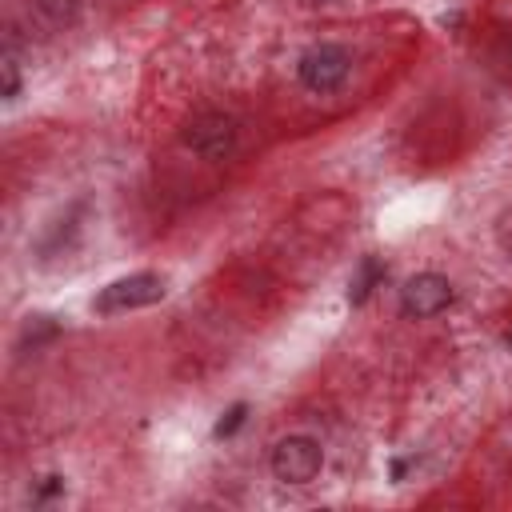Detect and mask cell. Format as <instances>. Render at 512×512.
<instances>
[{
  "mask_svg": "<svg viewBox=\"0 0 512 512\" xmlns=\"http://www.w3.org/2000/svg\"><path fill=\"white\" fill-rule=\"evenodd\" d=\"M168 292V280L160 272H128L108 280L96 296H92V312L100 316H120V312H136L148 304H160Z\"/></svg>",
  "mask_w": 512,
  "mask_h": 512,
  "instance_id": "6da1fadb",
  "label": "cell"
},
{
  "mask_svg": "<svg viewBox=\"0 0 512 512\" xmlns=\"http://www.w3.org/2000/svg\"><path fill=\"white\" fill-rule=\"evenodd\" d=\"M236 140H240V124L228 116V112H200L192 116L184 128H180V144L200 156V160H228L236 152Z\"/></svg>",
  "mask_w": 512,
  "mask_h": 512,
  "instance_id": "7a4b0ae2",
  "label": "cell"
},
{
  "mask_svg": "<svg viewBox=\"0 0 512 512\" xmlns=\"http://www.w3.org/2000/svg\"><path fill=\"white\" fill-rule=\"evenodd\" d=\"M268 468H272V476L280 480V484H292V488H304V484H312L316 476H320V468H324V448H320V440H312V436H284V440H276V448H272V456H268Z\"/></svg>",
  "mask_w": 512,
  "mask_h": 512,
  "instance_id": "3957f363",
  "label": "cell"
},
{
  "mask_svg": "<svg viewBox=\"0 0 512 512\" xmlns=\"http://www.w3.org/2000/svg\"><path fill=\"white\" fill-rule=\"evenodd\" d=\"M348 72H352V52L344 48V44H336V40H320V44H312L300 60H296V76H300V84L308 88V92H336L344 80H348Z\"/></svg>",
  "mask_w": 512,
  "mask_h": 512,
  "instance_id": "277c9868",
  "label": "cell"
},
{
  "mask_svg": "<svg viewBox=\"0 0 512 512\" xmlns=\"http://www.w3.org/2000/svg\"><path fill=\"white\" fill-rule=\"evenodd\" d=\"M452 300H456V288L440 272H416L400 288V312L412 316V320H432V316L448 312Z\"/></svg>",
  "mask_w": 512,
  "mask_h": 512,
  "instance_id": "5b68a950",
  "label": "cell"
},
{
  "mask_svg": "<svg viewBox=\"0 0 512 512\" xmlns=\"http://www.w3.org/2000/svg\"><path fill=\"white\" fill-rule=\"evenodd\" d=\"M24 12L44 32H64L80 20V0H24Z\"/></svg>",
  "mask_w": 512,
  "mask_h": 512,
  "instance_id": "8992f818",
  "label": "cell"
},
{
  "mask_svg": "<svg viewBox=\"0 0 512 512\" xmlns=\"http://www.w3.org/2000/svg\"><path fill=\"white\" fill-rule=\"evenodd\" d=\"M384 276H388V268L376 260V256H364L360 264H356V272H352V284H348V304L352 308H360L380 284H384Z\"/></svg>",
  "mask_w": 512,
  "mask_h": 512,
  "instance_id": "52a82bcc",
  "label": "cell"
},
{
  "mask_svg": "<svg viewBox=\"0 0 512 512\" xmlns=\"http://www.w3.org/2000/svg\"><path fill=\"white\" fill-rule=\"evenodd\" d=\"M80 232V224H76V216H64V220H56L40 240H36V252L48 260V256H60L64 248H68V236H76Z\"/></svg>",
  "mask_w": 512,
  "mask_h": 512,
  "instance_id": "ba28073f",
  "label": "cell"
},
{
  "mask_svg": "<svg viewBox=\"0 0 512 512\" xmlns=\"http://www.w3.org/2000/svg\"><path fill=\"white\" fill-rule=\"evenodd\" d=\"M56 336H60V324L52 316H28L24 328H20V348H40Z\"/></svg>",
  "mask_w": 512,
  "mask_h": 512,
  "instance_id": "9c48e42d",
  "label": "cell"
},
{
  "mask_svg": "<svg viewBox=\"0 0 512 512\" xmlns=\"http://www.w3.org/2000/svg\"><path fill=\"white\" fill-rule=\"evenodd\" d=\"M0 72H4V100H16L20 96V56H16V48L8 44L4 48V56H0Z\"/></svg>",
  "mask_w": 512,
  "mask_h": 512,
  "instance_id": "30bf717a",
  "label": "cell"
},
{
  "mask_svg": "<svg viewBox=\"0 0 512 512\" xmlns=\"http://www.w3.org/2000/svg\"><path fill=\"white\" fill-rule=\"evenodd\" d=\"M244 420H248V404H244V400H236V404L216 420L212 436H216V440H228V436H236V432H240V424H244Z\"/></svg>",
  "mask_w": 512,
  "mask_h": 512,
  "instance_id": "8fae6325",
  "label": "cell"
},
{
  "mask_svg": "<svg viewBox=\"0 0 512 512\" xmlns=\"http://www.w3.org/2000/svg\"><path fill=\"white\" fill-rule=\"evenodd\" d=\"M492 236H496V248H500L504 256H512V208H504V212L496 216Z\"/></svg>",
  "mask_w": 512,
  "mask_h": 512,
  "instance_id": "7c38bea8",
  "label": "cell"
},
{
  "mask_svg": "<svg viewBox=\"0 0 512 512\" xmlns=\"http://www.w3.org/2000/svg\"><path fill=\"white\" fill-rule=\"evenodd\" d=\"M64 492V476H44L36 488H32V500L36 504H48V500H56Z\"/></svg>",
  "mask_w": 512,
  "mask_h": 512,
  "instance_id": "4fadbf2b",
  "label": "cell"
},
{
  "mask_svg": "<svg viewBox=\"0 0 512 512\" xmlns=\"http://www.w3.org/2000/svg\"><path fill=\"white\" fill-rule=\"evenodd\" d=\"M416 464V456H400V460H392V480H404V472Z\"/></svg>",
  "mask_w": 512,
  "mask_h": 512,
  "instance_id": "5bb4252c",
  "label": "cell"
},
{
  "mask_svg": "<svg viewBox=\"0 0 512 512\" xmlns=\"http://www.w3.org/2000/svg\"><path fill=\"white\" fill-rule=\"evenodd\" d=\"M504 340H508V348H512V332H508V336H504Z\"/></svg>",
  "mask_w": 512,
  "mask_h": 512,
  "instance_id": "9a60e30c",
  "label": "cell"
}]
</instances>
